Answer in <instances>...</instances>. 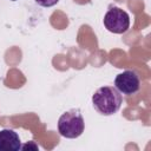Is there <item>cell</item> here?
<instances>
[{
    "label": "cell",
    "mask_w": 151,
    "mask_h": 151,
    "mask_svg": "<svg viewBox=\"0 0 151 151\" xmlns=\"http://www.w3.org/2000/svg\"><path fill=\"white\" fill-rule=\"evenodd\" d=\"M122 103V94L116 87L112 86L100 87L92 96V104L94 109L104 116H111L116 113L120 109Z\"/></svg>",
    "instance_id": "6da1fadb"
},
{
    "label": "cell",
    "mask_w": 151,
    "mask_h": 151,
    "mask_svg": "<svg viewBox=\"0 0 151 151\" xmlns=\"http://www.w3.org/2000/svg\"><path fill=\"white\" fill-rule=\"evenodd\" d=\"M84 127H85L84 118L78 109H72L63 113L58 120L59 133L68 139L79 137L84 132Z\"/></svg>",
    "instance_id": "7a4b0ae2"
},
{
    "label": "cell",
    "mask_w": 151,
    "mask_h": 151,
    "mask_svg": "<svg viewBox=\"0 0 151 151\" xmlns=\"http://www.w3.org/2000/svg\"><path fill=\"white\" fill-rule=\"evenodd\" d=\"M104 26L111 33H125L130 27V17L124 9L119 7H110L104 17Z\"/></svg>",
    "instance_id": "3957f363"
},
{
    "label": "cell",
    "mask_w": 151,
    "mask_h": 151,
    "mask_svg": "<svg viewBox=\"0 0 151 151\" xmlns=\"http://www.w3.org/2000/svg\"><path fill=\"white\" fill-rule=\"evenodd\" d=\"M114 87L124 94H133L140 87L139 76L131 70L123 71L114 79Z\"/></svg>",
    "instance_id": "277c9868"
},
{
    "label": "cell",
    "mask_w": 151,
    "mask_h": 151,
    "mask_svg": "<svg viewBox=\"0 0 151 151\" xmlns=\"http://www.w3.org/2000/svg\"><path fill=\"white\" fill-rule=\"evenodd\" d=\"M21 149L19 134L11 129L0 130V151H18Z\"/></svg>",
    "instance_id": "5b68a950"
},
{
    "label": "cell",
    "mask_w": 151,
    "mask_h": 151,
    "mask_svg": "<svg viewBox=\"0 0 151 151\" xmlns=\"http://www.w3.org/2000/svg\"><path fill=\"white\" fill-rule=\"evenodd\" d=\"M59 0H35V2L42 7H52L54 6Z\"/></svg>",
    "instance_id": "8992f818"
},
{
    "label": "cell",
    "mask_w": 151,
    "mask_h": 151,
    "mask_svg": "<svg viewBox=\"0 0 151 151\" xmlns=\"http://www.w3.org/2000/svg\"><path fill=\"white\" fill-rule=\"evenodd\" d=\"M12 1H17V0H12Z\"/></svg>",
    "instance_id": "52a82bcc"
}]
</instances>
